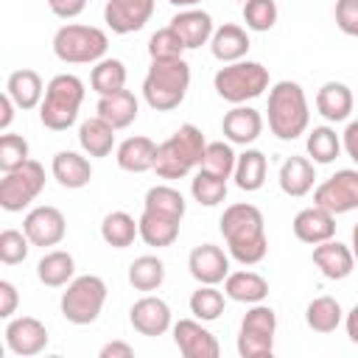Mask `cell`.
Segmentation results:
<instances>
[{
  "label": "cell",
  "instance_id": "obj_19",
  "mask_svg": "<svg viewBox=\"0 0 358 358\" xmlns=\"http://www.w3.org/2000/svg\"><path fill=\"white\" fill-rule=\"evenodd\" d=\"M313 266L327 280H347L355 268V255L347 243L330 238V241H322L313 246Z\"/></svg>",
  "mask_w": 358,
  "mask_h": 358
},
{
  "label": "cell",
  "instance_id": "obj_2",
  "mask_svg": "<svg viewBox=\"0 0 358 358\" xmlns=\"http://www.w3.org/2000/svg\"><path fill=\"white\" fill-rule=\"evenodd\" d=\"M207 140L199 126L182 123L168 140L159 143L157 148V162L154 171L159 179H185L193 168H201Z\"/></svg>",
  "mask_w": 358,
  "mask_h": 358
},
{
  "label": "cell",
  "instance_id": "obj_30",
  "mask_svg": "<svg viewBox=\"0 0 358 358\" xmlns=\"http://www.w3.org/2000/svg\"><path fill=\"white\" fill-rule=\"evenodd\" d=\"M224 294L232 302L257 305L268 296V282L257 271H229L227 280H224Z\"/></svg>",
  "mask_w": 358,
  "mask_h": 358
},
{
  "label": "cell",
  "instance_id": "obj_3",
  "mask_svg": "<svg viewBox=\"0 0 358 358\" xmlns=\"http://www.w3.org/2000/svg\"><path fill=\"white\" fill-rule=\"evenodd\" d=\"M268 129L277 140H296L308 131L310 109L305 90L296 81H277L268 90Z\"/></svg>",
  "mask_w": 358,
  "mask_h": 358
},
{
  "label": "cell",
  "instance_id": "obj_53",
  "mask_svg": "<svg viewBox=\"0 0 358 358\" xmlns=\"http://www.w3.org/2000/svg\"><path fill=\"white\" fill-rule=\"evenodd\" d=\"M344 330H347V338L352 344H358V305H352L350 313L344 316Z\"/></svg>",
  "mask_w": 358,
  "mask_h": 358
},
{
  "label": "cell",
  "instance_id": "obj_18",
  "mask_svg": "<svg viewBox=\"0 0 358 358\" xmlns=\"http://www.w3.org/2000/svg\"><path fill=\"white\" fill-rule=\"evenodd\" d=\"M291 227H294L296 241L316 246V243L330 241V238L336 235V215H333L330 210L313 204V207L299 210V213L294 215V224H291Z\"/></svg>",
  "mask_w": 358,
  "mask_h": 358
},
{
  "label": "cell",
  "instance_id": "obj_44",
  "mask_svg": "<svg viewBox=\"0 0 358 358\" xmlns=\"http://www.w3.org/2000/svg\"><path fill=\"white\" fill-rule=\"evenodd\" d=\"M28 140L22 134H14V131H3L0 134V171L8 173L20 165H25L31 157H28Z\"/></svg>",
  "mask_w": 358,
  "mask_h": 358
},
{
  "label": "cell",
  "instance_id": "obj_35",
  "mask_svg": "<svg viewBox=\"0 0 358 358\" xmlns=\"http://www.w3.org/2000/svg\"><path fill=\"white\" fill-rule=\"evenodd\" d=\"M344 322V310L333 296H316L305 308V324L313 333H333Z\"/></svg>",
  "mask_w": 358,
  "mask_h": 358
},
{
  "label": "cell",
  "instance_id": "obj_26",
  "mask_svg": "<svg viewBox=\"0 0 358 358\" xmlns=\"http://www.w3.org/2000/svg\"><path fill=\"white\" fill-rule=\"evenodd\" d=\"M6 92L11 95V101L17 103V109L28 112V109H36L45 98V84H42V76L31 67H22V70H14L6 81Z\"/></svg>",
  "mask_w": 358,
  "mask_h": 358
},
{
  "label": "cell",
  "instance_id": "obj_52",
  "mask_svg": "<svg viewBox=\"0 0 358 358\" xmlns=\"http://www.w3.org/2000/svg\"><path fill=\"white\" fill-rule=\"evenodd\" d=\"M14 109H17V103L11 101V95L3 92L0 95V131H8V126L14 120Z\"/></svg>",
  "mask_w": 358,
  "mask_h": 358
},
{
  "label": "cell",
  "instance_id": "obj_43",
  "mask_svg": "<svg viewBox=\"0 0 358 358\" xmlns=\"http://www.w3.org/2000/svg\"><path fill=\"white\" fill-rule=\"evenodd\" d=\"M277 17H280V8L274 0H246L243 3V22L249 31H257V34L271 31Z\"/></svg>",
  "mask_w": 358,
  "mask_h": 358
},
{
  "label": "cell",
  "instance_id": "obj_32",
  "mask_svg": "<svg viewBox=\"0 0 358 358\" xmlns=\"http://www.w3.org/2000/svg\"><path fill=\"white\" fill-rule=\"evenodd\" d=\"M76 274V260L70 252L64 249H53V252H45L42 260L36 263V277L42 285L48 288H62L73 280Z\"/></svg>",
  "mask_w": 358,
  "mask_h": 358
},
{
  "label": "cell",
  "instance_id": "obj_56",
  "mask_svg": "<svg viewBox=\"0 0 358 358\" xmlns=\"http://www.w3.org/2000/svg\"><path fill=\"white\" fill-rule=\"evenodd\" d=\"M238 3H241V6H243V3H246V0H238Z\"/></svg>",
  "mask_w": 358,
  "mask_h": 358
},
{
  "label": "cell",
  "instance_id": "obj_48",
  "mask_svg": "<svg viewBox=\"0 0 358 358\" xmlns=\"http://www.w3.org/2000/svg\"><path fill=\"white\" fill-rule=\"evenodd\" d=\"M17 305H20V294H17L14 282L0 280V316L3 319H11L14 310H17Z\"/></svg>",
  "mask_w": 358,
  "mask_h": 358
},
{
  "label": "cell",
  "instance_id": "obj_51",
  "mask_svg": "<svg viewBox=\"0 0 358 358\" xmlns=\"http://www.w3.org/2000/svg\"><path fill=\"white\" fill-rule=\"evenodd\" d=\"M98 355L101 358H134V350L126 341H109V344H103L98 350Z\"/></svg>",
  "mask_w": 358,
  "mask_h": 358
},
{
  "label": "cell",
  "instance_id": "obj_20",
  "mask_svg": "<svg viewBox=\"0 0 358 358\" xmlns=\"http://www.w3.org/2000/svg\"><path fill=\"white\" fill-rule=\"evenodd\" d=\"M221 131L229 143L235 145H249L260 137L263 131V115L255 109V106H246V103H238L232 106L224 120H221Z\"/></svg>",
  "mask_w": 358,
  "mask_h": 358
},
{
  "label": "cell",
  "instance_id": "obj_21",
  "mask_svg": "<svg viewBox=\"0 0 358 358\" xmlns=\"http://www.w3.org/2000/svg\"><path fill=\"white\" fill-rule=\"evenodd\" d=\"M171 28L182 36V42H185L187 50H196L201 45H210L213 31H215L213 17L207 11H201V8H196V6L193 8H182L179 14H173Z\"/></svg>",
  "mask_w": 358,
  "mask_h": 358
},
{
  "label": "cell",
  "instance_id": "obj_34",
  "mask_svg": "<svg viewBox=\"0 0 358 358\" xmlns=\"http://www.w3.org/2000/svg\"><path fill=\"white\" fill-rule=\"evenodd\" d=\"M101 238L112 249H126L134 243V238H140V224L126 210H112L101 221Z\"/></svg>",
  "mask_w": 358,
  "mask_h": 358
},
{
  "label": "cell",
  "instance_id": "obj_10",
  "mask_svg": "<svg viewBox=\"0 0 358 358\" xmlns=\"http://www.w3.org/2000/svg\"><path fill=\"white\" fill-rule=\"evenodd\" d=\"M45 187V168L36 159L3 173L0 179V207L6 213H22Z\"/></svg>",
  "mask_w": 358,
  "mask_h": 358
},
{
  "label": "cell",
  "instance_id": "obj_49",
  "mask_svg": "<svg viewBox=\"0 0 358 358\" xmlns=\"http://www.w3.org/2000/svg\"><path fill=\"white\" fill-rule=\"evenodd\" d=\"M45 3L59 20H73L87 8V0H45Z\"/></svg>",
  "mask_w": 358,
  "mask_h": 358
},
{
  "label": "cell",
  "instance_id": "obj_13",
  "mask_svg": "<svg viewBox=\"0 0 358 358\" xmlns=\"http://www.w3.org/2000/svg\"><path fill=\"white\" fill-rule=\"evenodd\" d=\"M173 344L185 358H218L221 344L218 338L201 324V319H179L173 327Z\"/></svg>",
  "mask_w": 358,
  "mask_h": 358
},
{
  "label": "cell",
  "instance_id": "obj_36",
  "mask_svg": "<svg viewBox=\"0 0 358 358\" xmlns=\"http://www.w3.org/2000/svg\"><path fill=\"white\" fill-rule=\"evenodd\" d=\"M90 84L98 95H112V92L126 90V64L115 56L112 59L103 56L101 62H95V67L90 73Z\"/></svg>",
  "mask_w": 358,
  "mask_h": 358
},
{
  "label": "cell",
  "instance_id": "obj_27",
  "mask_svg": "<svg viewBox=\"0 0 358 358\" xmlns=\"http://www.w3.org/2000/svg\"><path fill=\"white\" fill-rule=\"evenodd\" d=\"M355 106V98H352V90L341 81H327L319 87L316 92V112L330 120V123H338V120H347L350 112Z\"/></svg>",
  "mask_w": 358,
  "mask_h": 358
},
{
  "label": "cell",
  "instance_id": "obj_45",
  "mask_svg": "<svg viewBox=\"0 0 358 358\" xmlns=\"http://www.w3.org/2000/svg\"><path fill=\"white\" fill-rule=\"evenodd\" d=\"M185 50H187V48H185V42H182V36H179L171 25L154 31L151 39H148V56H151V59H182Z\"/></svg>",
  "mask_w": 358,
  "mask_h": 358
},
{
  "label": "cell",
  "instance_id": "obj_37",
  "mask_svg": "<svg viewBox=\"0 0 358 358\" xmlns=\"http://www.w3.org/2000/svg\"><path fill=\"white\" fill-rule=\"evenodd\" d=\"M129 282L137 291H157L165 282V263L157 255H140L129 263Z\"/></svg>",
  "mask_w": 358,
  "mask_h": 358
},
{
  "label": "cell",
  "instance_id": "obj_33",
  "mask_svg": "<svg viewBox=\"0 0 358 358\" xmlns=\"http://www.w3.org/2000/svg\"><path fill=\"white\" fill-rule=\"evenodd\" d=\"M266 171H268V162H266V154L257 151V148H246L243 154H238V162H235V185L246 193H255L266 185Z\"/></svg>",
  "mask_w": 358,
  "mask_h": 358
},
{
  "label": "cell",
  "instance_id": "obj_8",
  "mask_svg": "<svg viewBox=\"0 0 358 358\" xmlns=\"http://www.w3.org/2000/svg\"><path fill=\"white\" fill-rule=\"evenodd\" d=\"M103 302H106V282L98 274H81L67 282V291L62 294L59 308L70 324L84 327L101 316Z\"/></svg>",
  "mask_w": 358,
  "mask_h": 358
},
{
  "label": "cell",
  "instance_id": "obj_24",
  "mask_svg": "<svg viewBox=\"0 0 358 358\" xmlns=\"http://www.w3.org/2000/svg\"><path fill=\"white\" fill-rule=\"evenodd\" d=\"M50 173L53 179L67 187V190H78V187H87L90 179H92V165L87 157H81L78 151H59L50 162Z\"/></svg>",
  "mask_w": 358,
  "mask_h": 358
},
{
  "label": "cell",
  "instance_id": "obj_50",
  "mask_svg": "<svg viewBox=\"0 0 358 358\" xmlns=\"http://www.w3.org/2000/svg\"><path fill=\"white\" fill-rule=\"evenodd\" d=\"M341 148L347 151V157L358 165V120H350L344 134H341Z\"/></svg>",
  "mask_w": 358,
  "mask_h": 358
},
{
  "label": "cell",
  "instance_id": "obj_54",
  "mask_svg": "<svg viewBox=\"0 0 358 358\" xmlns=\"http://www.w3.org/2000/svg\"><path fill=\"white\" fill-rule=\"evenodd\" d=\"M171 6H176V8H193L196 3H201V0H168Z\"/></svg>",
  "mask_w": 358,
  "mask_h": 358
},
{
  "label": "cell",
  "instance_id": "obj_15",
  "mask_svg": "<svg viewBox=\"0 0 358 358\" xmlns=\"http://www.w3.org/2000/svg\"><path fill=\"white\" fill-rule=\"evenodd\" d=\"M6 347L14 355L31 358L48 347V327L36 316H17L6 324Z\"/></svg>",
  "mask_w": 358,
  "mask_h": 358
},
{
  "label": "cell",
  "instance_id": "obj_55",
  "mask_svg": "<svg viewBox=\"0 0 358 358\" xmlns=\"http://www.w3.org/2000/svg\"><path fill=\"white\" fill-rule=\"evenodd\" d=\"M350 249H352L355 263H358V221H355V227H352V243H350Z\"/></svg>",
  "mask_w": 358,
  "mask_h": 358
},
{
  "label": "cell",
  "instance_id": "obj_42",
  "mask_svg": "<svg viewBox=\"0 0 358 358\" xmlns=\"http://www.w3.org/2000/svg\"><path fill=\"white\" fill-rule=\"evenodd\" d=\"M235 162H238V154L232 151L229 143H224V140H213V143H207V148H204V159H201V168H204V171L229 179V176L235 173Z\"/></svg>",
  "mask_w": 358,
  "mask_h": 358
},
{
  "label": "cell",
  "instance_id": "obj_29",
  "mask_svg": "<svg viewBox=\"0 0 358 358\" xmlns=\"http://www.w3.org/2000/svg\"><path fill=\"white\" fill-rule=\"evenodd\" d=\"M137 109H140V103H137L134 92L120 90V92H112V95H101L98 106H95V115H101L115 129H126L137 120Z\"/></svg>",
  "mask_w": 358,
  "mask_h": 358
},
{
  "label": "cell",
  "instance_id": "obj_12",
  "mask_svg": "<svg viewBox=\"0 0 358 358\" xmlns=\"http://www.w3.org/2000/svg\"><path fill=\"white\" fill-rule=\"evenodd\" d=\"M22 232L28 235V241L34 246H56L64 241L67 235V221H64V213L59 207H50V204H39L34 207L25 221H22Z\"/></svg>",
  "mask_w": 358,
  "mask_h": 358
},
{
  "label": "cell",
  "instance_id": "obj_5",
  "mask_svg": "<svg viewBox=\"0 0 358 358\" xmlns=\"http://www.w3.org/2000/svg\"><path fill=\"white\" fill-rule=\"evenodd\" d=\"M81 103H84V81L73 73H59L45 87V98L39 103V120L50 131H64L76 123Z\"/></svg>",
  "mask_w": 358,
  "mask_h": 358
},
{
  "label": "cell",
  "instance_id": "obj_38",
  "mask_svg": "<svg viewBox=\"0 0 358 358\" xmlns=\"http://www.w3.org/2000/svg\"><path fill=\"white\" fill-rule=\"evenodd\" d=\"M305 148L313 165H330L341 151V137L330 126H313V131H308Z\"/></svg>",
  "mask_w": 358,
  "mask_h": 358
},
{
  "label": "cell",
  "instance_id": "obj_39",
  "mask_svg": "<svg viewBox=\"0 0 358 358\" xmlns=\"http://www.w3.org/2000/svg\"><path fill=\"white\" fill-rule=\"evenodd\" d=\"M143 210H154V213L173 215V218L182 221L187 204H185V196L176 187H171V185H154V187H148V193L143 199Z\"/></svg>",
  "mask_w": 358,
  "mask_h": 358
},
{
  "label": "cell",
  "instance_id": "obj_47",
  "mask_svg": "<svg viewBox=\"0 0 358 358\" xmlns=\"http://www.w3.org/2000/svg\"><path fill=\"white\" fill-rule=\"evenodd\" d=\"M336 25L347 36H358V0H336Z\"/></svg>",
  "mask_w": 358,
  "mask_h": 358
},
{
  "label": "cell",
  "instance_id": "obj_17",
  "mask_svg": "<svg viewBox=\"0 0 358 358\" xmlns=\"http://www.w3.org/2000/svg\"><path fill=\"white\" fill-rule=\"evenodd\" d=\"M187 271L199 285H218L229 274V257L215 243H201L187 255Z\"/></svg>",
  "mask_w": 358,
  "mask_h": 358
},
{
  "label": "cell",
  "instance_id": "obj_46",
  "mask_svg": "<svg viewBox=\"0 0 358 358\" xmlns=\"http://www.w3.org/2000/svg\"><path fill=\"white\" fill-rule=\"evenodd\" d=\"M31 246H34V243H31L28 235L20 232V229H3V232H0V260H3L6 266L22 263V260L28 257V249H31Z\"/></svg>",
  "mask_w": 358,
  "mask_h": 358
},
{
  "label": "cell",
  "instance_id": "obj_6",
  "mask_svg": "<svg viewBox=\"0 0 358 358\" xmlns=\"http://www.w3.org/2000/svg\"><path fill=\"white\" fill-rule=\"evenodd\" d=\"M109 36L95 25L67 22L53 34V53L64 64H95L106 56Z\"/></svg>",
  "mask_w": 358,
  "mask_h": 358
},
{
  "label": "cell",
  "instance_id": "obj_7",
  "mask_svg": "<svg viewBox=\"0 0 358 358\" xmlns=\"http://www.w3.org/2000/svg\"><path fill=\"white\" fill-rule=\"evenodd\" d=\"M213 87H215L218 98H224L227 103L238 106V103L260 98L268 90V70L260 62H249V59L246 62L243 59L241 62H229L215 73Z\"/></svg>",
  "mask_w": 358,
  "mask_h": 358
},
{
  "label": "cell",
  "instance_id": "obj_9",
  "mask_svg": "<svg viewBox=\"0 0 358 358\" xmlns=\"http://www.w3.org/2000/svg\"><path fill=\"white\" fill-rule=\"evenodd\" d=\"M277 336V313L257 302L246 310L238 327V355L241 358H271Z\"/></svg>",
  "mask_w": 358,
  "mask_h": 358
},
{
  "label": "cell",
  "instance_id": "obj_14",
  "mask_svg": "<svg viewBox=\"0 0 358 358\" xmlns=\"http://www.w3.org/2000/svg\"><path fill=\"white\" fill-rule=\"evenodd\" d=\"M154 14V0H106L103 6V22L112 34H134L145 28V22Z\"/></svg>",
  "mask_w": 358,
  "mask_h": 358
},
{
  "label": "cell",
  "instance_id": "obj_23",
  "mask_svg": "<svg viewBox=\"0 0 358 358\" xmlns=\"http://www.w3.org/2000/svg\"><path fill=\"white\" fill-rule=\"evenodd\" d=\"M277 182H280V190H282L285 196H294V199L308 196V193L313 190V182H316L313 159H308V157H288V159L280 165Z\"/></svg>",
  "mask_w": 358,
  "mask_h": 358
},
{
  "label": "cell",
  "instance_id": "obj_31",
  "mask_svg": "<svg viewBox=\"0 0 358 358\" xmlns=\"http://www.w3.org/2000/svg\"><path fill=\"white\" fill-rule=\"evenodd\" d=\"M140 224V238L145 241V246H157V249H165L171 246L176 238H179V218L173 215H162V213H154V210H143V215L137 218Z\"/></svg>",
  "mask_w": 358,
  "mask_h": 358
},
{
  "label": "cell",
  "instance_id": "obj_25",
  "mask_svg": "<svg viewBox=\"0 0 358 358\" xmlns=\"http://www.w3.org/2000/svg\"><path fill=\"white\" fill-rule=\"evenodd\" d=\"M252 42H249V34L246 28L235 25V22H224L221 28L213 31V39H210V50L218 62L229 64V62H241L246 53H249Z\"/></svg>",
  "mask_w": 358,
  "mask_h": 358
},
{
  "label": "cell",
  "instance_id": "obj_28",
  "mask_svg": "<svg viewBox=\"0 0 358 358\" xmlns=\"http://www.w3.org/2000/svg\"><path fill=\"white\" fill-rule=\"evenodd\" d=\"M115 131L117 129L112 123H106L101 115L87 117L78 126V145L87 157H109L115 148Z\"/></svg>",
  "mask_w": 358,
  "mask_h": 358
},
{
  "label": "cell",
  "instance_id": "obj_11",
  "mask_svg": "<svg viewBox=\"0 0 358 358\" xmlns=\"http://www.w3.org/2000/svg\"><path fill=\"white\" fill-rule=\"evenodd\" d=\"M313 204L330 210L333 215H344L358 210V168H341L313 190Z\"/></svg>",
  "mask_w": 358,
  "mask_h": 358
},
{
  "label": "cell",
  "instance_id": "obj_40",
  "mask_svg": "<svg viewBox=\"0 0 358 358\" xmlns=\"http://www.w3.org/2000/svg\"><path fill=\"white\" fill-rule=\"evenodd\" d=\"M190 196L204 207H215V204H221L227 199V179L199 168L196 176L190 179Z\"/></svg>",
  "mask_w": 358,
  "mask_h": 358
},
{
  "label": "cell",
  "instance_id": "obj_16",
  "mask_svg": "<svg viewBox=\"0 0 358 358\" xmlns=\"http://www.w3.org/2000/svg\"><path fill=\"white\" fill-rule=\"evenodd\" d=\"M129 322L131 327L140 333V336H148V338H157L162 333H168L173 324H171V308L162 296H140L131 308H129Z\"/></svg>",
  "mask_w": 358,
  "mask_h": 358
},
{
  "label": "cell",
  "instance_id": "obj_1",
  "mask_svg": "<svg viewBox=\"0 0 358 358\" xmlns=\"http://www.w3.org/2000/svg\"><path fill=\"white\" fill-rule=\"evenodd\" d=\"M218 229L227 241L229 257L238 260L241 266H255L266 257V252H268L266 221L255 204H249V201L229 204L218 221Z\"/></svg>",
  "mask_w": 358,
  "mask_h": 358
},
{
  "label": "cell",
  "instance_id": "obj_4",
  "mask_svg": "<svg viewBox=\"0 0 358 358\" xmlns=\"http://www.w3.org/2000/svg\"><path fill=\"white\" fill-rule=\"evenodd\" d=\"M190 87V64L185 59H151L143 78V98L157 112L176 109Z\"/></svg>",
  "mask_w": 358,
  "mask_h": 358
},
{
  "label": "cell",
  "instance_id": "obj_22",
  "mask_svg": "<svg viewBox=\"0 0 358 358\" xmlns=\"http://www.w3.org/2000/svg\"><path fill=\"white\" fill-rule=\"evenodd\" d=\"M157 143L145 134H134V137H126L120 145H117V165L129 173H145V171H154V162H157Z\"/></svg>",
  "mask_w": 358,
  "mask_h": 358
},
{
  "label": "cell",
  "instance_id": "obj_41",
  "mask_svg": "<svg viewBox=\"0 0 358 358\" xmlns=\"http://www.w3.org/2000/svg\"><path fill=\"white\" fill-rule=\"evenodd\" d=\"M224 296L227 294H221L215 285H199L193 294H190V313L196 316V319H201V322H215L221 313H224Z\"/></svg>",
  "mask_w": 358,
  "mask_h": 358
}]
</instances>
